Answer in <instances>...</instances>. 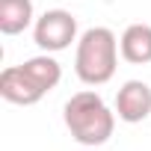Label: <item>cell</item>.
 Returning <instances> with one entry per match:
<instances>
[{
	"mask_svg": "<svg viewBox=\"0 0 151 151\" xmlns=\"http://www.w3.org/2000/svg\"><path fill=\"white\" fill-rule=\"evenodd\" d=\"M33 0H0V33L18 36L33 24Z\"/></svg>",
	"mask_w": 151,
	"mask_h": 151,
	"instance_id": "7",
	"label": "cell"
},
{
	"mask_svg": "<svg viewBox=\"0 0 151 151\" xmlns=\"http://www.w3.org/2000/svg\"><path fill=\"white\" fill-rule=\"evenodd\" d=\"M21 68L30 74V80L47 95L50 89H56L59 86V80H62V65L50 56V53H39V56H30L27 62H21Z\"/></svg>",
	"mask_w": 151,
	"mask_h": 151,
	"instance_id": "8",
	"label": "cell"
},
{
	"mask_svg": "<svg viewBox=\"0 0 151 151\" xmlns=\"http://www.w3.org/2000/svg\"><path fill=\"white\" fill-rule=\"evenodd\" d=\"M119 65V39L110 27H89L77 39L74 71L86 86H104L113 80Z\"/></svg>",
	"mask_w": 151,
	"mask_h": 151,
	"instance_id": "2",
	"label": "cell"
},
{
	"mask_svg": "<svg viewBox=\"0 0 151 151\" xmlns=\"http://www.w3.org/2000/svg\"><path fill=\"white\" fill-rule=\"evenodd\" d=\"M119 50L130 65L151 62V24H130L119 39Z\"/></svg>",
	"mask_w": 151,
	"mask_h": 151,
	"instance_id": "6",
	"label": "cell"
},
{
	"mask_svg": "<svg viewBox=\"0 0 151 151\" xmlns=\"http://www.w3.org/2000/svg\"><path fill=\"white\" fill-rule=\"evenodd\" d=\"M62 119H65V127H68L71 139L86 145V148L104 145L113 136V130H116V113L92 89H83L77 95H71L65 101Z\"/></svg>",
	"mask_w": 151,
	"mask_h": 151,
	"instance_id": "1",
	"label": "cell"
},
{
	"mask_svg": "<svg viewBox=\"0 0 151 151\" xmlns=\"http://www.w3.org/2000/svg\"><path fill=\"white\" fill-rule=\"evenodd\" d=\"M33 39L45 53H59L77 42V18L65 9H47L33 24Z\"/></svg>",
	"mask_w": 151,
	"mask_h": 151,
	"instance_id": "3",
	"label": "cell"
},
{
	"mask_svg": "<svg viewBox=\"0 0 151 151\" xmlns=\"http://www.w3.org/2000/svg\"><path fill=\"white\" fill-rule=\"evenodd\" d=\"M89 151H95V148H89Z\"/></svg>",
	"mask_w": 151,
	"mask_h": 151,
	"instance_id": "9",
	"label": "cell"
},
{
	"mask_svg": "<svg viewBox=\"0 0 151 151\" xmlns=\"http://www.w3.org/2000/svg\"><path fill=\"white\" fill-rule=\"evenodd\" d=\"M0 95H3V101L18 104V107H33L45 98V92L30 80V74L21 65L3 68V74H0Z\"/></svg>",
	"mask_w": 151,
	"mask_h": 151,
	"instance_id": "5",
	"label": "cell"
},
{
	"mask_svg": "<svg viewBox=\"0 0 151 151\" xmlns=\"http://www.w3.org/2000/svg\"><path fill=\"white\" fill-rule=\"evenodd\" d=\"M116 116L127 124H139L151 116V86L145 80H127L116 92Z\"/></svg>",
	"mask_w": 151,
	"mask_h": 151,
	"instance_id": "4",
	"label": "cell"
}]
</instances>
